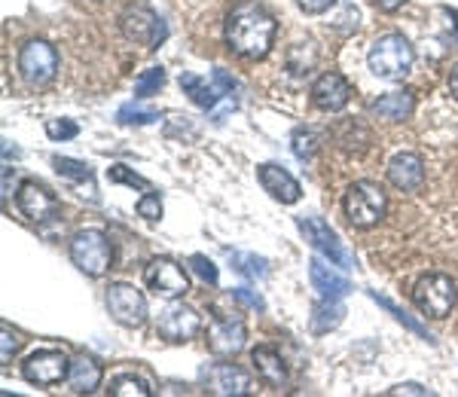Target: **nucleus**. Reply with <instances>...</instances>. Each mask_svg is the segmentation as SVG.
I'll return each instance as SVG.
<instances>
[{
    "label": "nucleus",
    "instance_id": "obj_1",
    "mask_svg": "<svg viewBox=\"0 0 458 397\" xmlns=\"http://www.w3.org/2000/svg\"><path fill=\"white\" fill-rule=\"evenodd\" d=\"M276 40V19L260 4H239L226 16V46L242 58H266Z\"/></svg>",
    "mask_w": 458,
    "mask_h": 397
},
{
    "label": "nucleus",
    "instance_id": "obj_2",
    "mask_svg": "<svg viewBox=\"0 0 458 397\" xmlns=\"http://www.w3.org/2000/svg\"><path fill=\"white\" fill-rule=\"evenodd\" d=\"M388 208V196L379 183L373 181H354L343 196V211L349 217L352 226L358 230H370V226L379 224L386 217Z\"/></svg>",
    "mask_w": 458,
    "mask_h": 397
},
{
    "label": "nucleus",
    "instance_id": "obj_3",
    "mask_svg": "<svg viewBox=\"0 0 458 397\" xmlns=\"http://www.w3.org/2000/svg\"><path fill=\"white\" fill-rule=\"evenodd\" d=\"M412 62H416V53H412V43L403 34H382L370 46V55H367V64L379 80H403Z\"/></svg>",
    "mask_w": 458,
    "mask_h": 397
},
{
    "label": "nucleus",
    "instance_id": "obj_4",
    "mask_svg": "<svg viewBox=\"0 0 458 397\" xmlns=\"http://www.w3.org/2000/svg\"><path fill=\"white\" fill-rule=\"evenodd\" d=\"M455 300H458L455 282L449 275H443V272H428V275L416 282V288H412V303L428 318H446L453 312Z\"/></svg>",
    "mask_w": 458,
    "mask_h": 397
},
{
    "label": "nucleus",
    "instance_id": "obj_5",
    "mask_svg": "<svg viewBox=\"0 0 458 397\" xmlns=\"http://www.w3.org/2000/svg\"><path fill=\"white\" fill-rule=\"evenodd\" d=\"M71 260L77 269H83L86 275L98 278L105 275L114 263V245H110L107 232L101 230H80L71 239Z\"/></svg>",
    "mask_w": 458,
    "mask_h": 397
},
{
    "label": "nucleus",
    "instance_id": "obj_6",
    "mask_svg": "<svg viewBox=\"0 0 458 397\" xmlns=\"http://www.w3.org/2000/svg\"><path fill=\"white\" fill-rule=\"evenodd\" d=\"M19 73L28 86H49L58 73V53L47 40H28L19 49Z\"/></svg>",
    "mask_w": 458,
    "mask_h": 397
},
{
    "label": "nucleus",
    "instance_id": "obj_7",
    "mask_svg": "<svg viewBox=\"0 0 458 397\" xmlns=\"http://www.w3.org/2000/svg\"><path fill=\"white\" fill-rule=\"evenodd\" d=\"M144 282L157 297L165 300H181L190 291V278L183 272L181 263H174L172 257H153L144 269Z\"/></svg>",
    "mask_w": 458,
    "mask_h": 397
},
{
    "label": "nucleus",
    "instance_id": "obj_8",
    "mask_svg": "<svg viewBox=\"0 0 458 397\" xmlns=\"http://www.w3.org/2000/svg\"><path fill=\"white\" fill-rule=\"evenodd\" d=\"M297 230L306 235L309 245H312L315 251H321L330 263H334V266H343V269L354 266V257L345 251L343 239H339V235L330 230L321 217H297Z\"/></svg>",
    "mask_w": 458,
    "mask_h": 397
},
{
    "label": "nucleus",
    "instance_id": "obj_9",
    "mask_svg": "<svg viewBox=\"0 0 458 397\" xmlns=\"http://www.w3.org/2000/svg\"><path fill=\"white\" fill-rule=\"evenodd\" d=\"M245 340H248L245 318H242V315L214 308V318H211V327H208V345H211L214 355H220V358L239 355V351L245 349Z\"/></svg>",
    "mask_w": 458,
    "mask_h": 397
},
{
    "label": "nucleus",
    "instance_id": "obj_10",
    "mask_svg": "<svg viewBox=\"0 0 458 397\" xmlns=\"http://www.w3.org/2000/svg\"><path fill=\"white\" fill-rule=\"evenodd\" d=\"M107 312L125 327H141L147 321V300L135 284L116 282L107 288Z\"/></svg>",
    "mask_w": 458,
    "mask_h": 397
},
{
    "label": "nucleus",
    "instance_id": "obj_11",
    "mask_svg": "<svg viewBox=\"0 0 458 397\" xmlns=\"http://www.w3.org/2000/svg\"><path fill=\"white\" fill-rule=\"evenodd\" d=\"M181 89L193 98V105L211 110L220 98H224V95H229L235 89V80L229 77L224 68L214 71L211 80L199 77V73H181Z\"/></svg>",
    "mask_w": 458,
    "mask_h": 397
},
{
    "label": "nucleus",
    "instance_id": "obj_12",
    "mask_svg": "<svg viewBox=\"0 0 458 397\" xmlns=\"http://www.w3.org/2000/svg\"><path fill=\"white\" fill-rule=\"evenodd\" d=\"M202 330V315L196 312L193 306L183 303H172L165 312H159L157 321V334L168 342H187Z\"/></svg>",
    "mask_w": 458,
    "mask_h": 397
},
{
    "label": "nucleus",
    "instance_id": "obj_13",
    "mask_svg": "<svg viewBox=\"0 0 458 397\" xmlns=\"http://www.w3.org/2000/svg\"><path fill=\"white\" fill-rule=\"evenodd\" d=\"M68 370H71L68 355L55 349L34 351V355L21 364V376L31 382V385H55V382L68 379Z\"/></svg>",
    "mask_w": 458,
    "mask_h": 397
},
{
    "label": "nucleus",
    "instance_id": "obj_14",
    "mask_svg": "<svg viewBox=\"0 0 458 397\" xmlns=\"http://www.w3.org/2000/svg\"><path fill=\"white\" fill-rule=\"evenodd\" d=\"M123 34L135 43H147L150 49H159L162 37H165V25L157 19V13L147 10V6H135V10H125L120 21Z\"/></svg>",
    "mask_w": 458,
    "mask_h": 397
},
{
    "label": "nucleus",
    "instance_id": "obj_15",
    "mask_svg": "<svg viewBox=\"0 0 458 397\" xmlns=\"http://www.w3.org/2000/svg\"><path fill=\"white\" fill-rule=\"evenodd\" d=\"M352 98V83L343 77V73H321L312 86V105L324 114H339Z\"/></svg>",
    "mask_w": 458,
    "mask_h": 397
},
{
    "label": "nucleus",
    "instance_id": "obj_16",
    "mask_svg": "<svg viewBox=\"0 0 458 397\" xmlns=\"http://www.w3.org/2000/svg\"><path fill=\"white\" fill-rule=\"evenodd\" d=\"M16 202H19V211L25 215L28 220H34V224H47V220L58 217V202L55 196L49 193L47 187H40V183L34 181H25L19 187L16 193Z\"/></svg>",
    "mask_w": 458,
    "mask_h": 397
},
{
    "label": "nucleus",
    "instance_id": "obj_17",
    "mask_svg": "<svg viewBox=\"0 0 458 397\" xmlns=\"http://www.w3.org/2000/svg\"><path fill=\"white\" fill-rule=\"evenodd\" d=\"M388 181L403 193H412L425 183V163L416 153H397L388 163Z\"/></svg>",
    "mask_w": 458,
    "mask_h": 397
},
{
    "label": "nucleus",
    "instance_id": "obj_18",
    "mask_svg": "<svg viewBox=\"0 0 458 397\" xmlns=\"http://www.w3.org/2000/svg\"><path fill=\"white\" fill-rule=\"evenodd\" d=\"M260 183H263V190L269 193L272 198H278L282 205H293V202H300V196H302V190H300V183L293 174H287L284 168H278V165H260Z\"/></svg>",
    "mask_w": 458,
    "mask_h": 397
},
{
    "label": "nucleus",
    "instance_id": "obj_19",
    "mask_svg": "<svg viewBox=\"0 0 458 397\" xmlns=\"http://www.w3.org/2000/svg\"><path fill=\"white\" fill-rule=\"evenodd\" d=\"M250 361H254L257 376H260L269 388H284L287 385V367L282 361V355H278L272 345H257V349L250 351Z\"/></svg>",
    "mask_w": 458,
    "mask_h": 397
},
{
    "label": "nucleus",
    "instance_id": "obj_20",
    "mask_svg": "<svg viewBox=\"0 0 458 397\" xmlns=\"http://www.w3.org/2000/svg\"><path fill=\"white\" fill-rule=\"evenodd\" d=\"M309 278H312L315 291L321 293V297H345V293L352 291L349 278L339 275V272L330 266V263H324L321 257H315V260L309 263Z\"/></svg>",
    "mask_w": 458,
    "mask_h": 397
},
{
    "label": "nucleus",
    "instance_id": "obj_21",
    "mask_svg": "<svg viewBox=\"0 0 458 397\" xmlns=\"http://www.w3.org/2000/svg\"><path fill=\"white\" fill-rule=\"evenodd\" d=\"M101 379H105V373H101V364L95 361V358L89 355H80L71 361V370H68V385L71 392L77 394H92L95 388L101 385Z\"/></svg>",
    "mask_w": 458,
    "mask_h": 397
},
{
    "label": "nucleus",
    "instance_id": "obj_22",
    "mask_svg": "<svg viewBox=\"0 0 458 397\" xmlns=\"http://www.w3.org/2000/svg\"><path fill=\"white\" fill-rule=\"evenodd\" d=\"M208 388L214 394H248L250 379L242 367L235 364H217L208 373Z\"/></svg>",
    "mask_w": 458,
    "mask_h": 397
},
{
    "label": "nucleus",
    "instance_id": "obj_23",
    "mask_svg": "<svg viewBox=\"0 0 458 397\" xmlns=\"http://www.w3.org/2000/svg\"><path fill=\"white\" fill-rule=\"evenodd\" d=\"M412 110H416V95L412 92H388L382 95V98L373 101V114L382 116V120H391V122H403L412 116Z\"/></svg>",
    "mask_w": 458,
    "mask_h": 397
},
{
    "label": "nucleus",
    "instance_id": "obj_24",
    "mask_svg": "<svg viewBox=\"0 0 458 397\" xmlns=\"http://www.w3.org/2000/svg\"><path fill=\"white\" fill-rule=\"evenodd\" d=\"M345 315V306L339 303V297H324L321 303L315 306V315H312V327L315 334H327L334 330Z\"/></svg>",
    "mask_w": 458,
    "mask_h": 397
},
{
    "label": "nucleus",
    "instance_id": "obj_25",
    "mask_svg": "<svg viewBox=\"0 0 458 397\" xmlns=\"http://www.w3.org/2000/svg\"><path fill=\"white\" fill-rule=\"evenodd\" d=\"M110 394L114 397H150V385L147 379L135 376V373H123V376H114L110 382Z\"/></svg>",
    "mask_w": 458,
    "mask_h": 397
},
{
    "label": "nucleus",
    "instance_id": "obj_26",
    "mask_svg": "<svg viewBox=\"0 0 458 397\" xmlns=\"http://www.w3.org/2000/svg\"><path fill=\"white\" fill-rule=\"evenodd\" d=\"M291 150L297 159H312L318 153V131L315 129H297L291 138Z\"/></svg>",
    "mask_w": 458,
    "mask_h": 397
},
{
    "label": "nucleus",
    "instance_id": "obj_27",
    "mask_svg": "<svg viewBox=\"0 0 458 397\" xmlns=\"http://www.w3.org/2000/svg\"><path fill=\"white\" fill-rule=\"evenodd\" d=\"M165 86V71L162 68H147L135 83V98H150Z\"/></svg>",
    "mask_w": 458,
    "mask_h": 397
},
{
    "label": "nucleus",
    "instance_id": "obj_28",
    "mask_svg": "<svg viewBox=\"0 0 458 397\" xmlns=\"http://www.w3.org/2000/svg\"><path fill=\"white\" fill-rule=\"evenodd\" d=\"M116 120L125 122V126H147V122H157V120H159V114H157V110H150V107L125 105V107H120Z\"/></svg>",
    "mask_w": 458,
    "mask_h": 397
},
{
    "label": "nucleus",
    "instance_id": "obj_29",
    "mask_svg": "<svg viewBox=\"0 0 458 397\" xmlns=\"http://www.w3.org/2000/svg\"><path fill=\"white\" fill-rule=\"evenodd\" d=\"M55 172L62 178H71V181H92V168L86 163H77V159H68V156H55L53 159Z\"/></svg>",
    "mask_w": 458,
    "mask_h": 397
},
{
    "label": "nucleus",
    "instance_id": "obj_30",
    "mask_svg": "<svg viewBox=\"0 0 458 397\" xmlns=\"http://www.w3.org/2000/svg\"><path fill=\"white\" fill-rule=\"evenodd\" d=\"M370 297H373V300H376V303H379V306H386V308H388V312H391V315H394V318H397V321H403V325H406V327H410V330H412V334H419V336H422V340H431V334H428V330H425L422 325H419V321H412V318H410V315H406V312H403V308H397L394 303H391V300H386V297H379V293H370ZM431 342H434V340H431Z\"/></svg>",
    "mask_w": 458,
    "mask_h": 397
},
{
    "label": "nucleus",
    "instance_id": "obj_31",
    "mask_svg": "<svg viewBox=\"0 0 458 397\" xmlns=\"http://www.w3.org/2000/svg\"><path fill=\"white\" fill-rule=\"evenodd\" d=\"M107 178L114 181V183H129V187H141V190H150V183H147V181L141 178V174L129 172V168H125V165H110Z\"/></svg>",
    "mask_w": 458,
    "mask_h": 397
},
{
    "label": "nucleus",
    "instance_id": "obj_32",
    "mask_svg": "<svg viewBox=\"0 0 458 397\" xmlns=\"http://www.w3.org/2000/svg\"><path fill=\"white\" fill-rule=\"evenodd\" d=\"M77 122L71 120H47V135L53 141H68V138H77Z\"/></svg>",
    "mask_w": 458,
    "mask_h": 397
},
{
    "label": "nucleus",
    "instance_id": "obj_33",
    "mask_svg": "<svg viewBox=\"0 0 458 397\" xmlns=\"http://www.w3.org/2000/svg\"><path fill=\"white\" fill-rule=\"evenodd\" d=\"M235 260L242 263L239 269L245 272V275H250V278H263L266 272H269V269H266V260H263V257H254V254H235Z\"/></svg>",
    "mask_w": 458,
    "mask_h": 397
},
{
    "label": "nucleus",
    "instance_id": "obj_34",
    "mask_svg": "<svg viewBox=\"0 0 458 397\" xmlns=\"http://www.w3.org/2000/svg\"><path fill=\"white\" fill-rule=\"evenodd\" d=\"M190 266L199 272V278H202V282L217 284V266H214V263L205 254H193V257H190Z\"/></svg>",
    "mask_w": 458,
    "mask_h": 397
},
{
    "label": "nucleus",
    "instance_id": "obj_35",
    "mask_svg": "<svg viewBox=\"0 0 458 397\" xmlns=\"http://www.w3.org/2000/svg\"><path fill=\"white\" fill-rule=\"evenodd\" d=\"M138 215L147 217V220H159L162 217V202H159V196L153 193V190H147V193L141 196V202H138Z\"/></svg>",
    "mask_w": 458,
    "mask_h": 397
},
{
    "label": "nucleus",
    "instance_id": "obj_36",
    "mask_svg": "<svg viewBox=\"0 0 458 397\" xmlns=\"http://www.w3.org/2000/svg\"><path fill=\"white\" fill-rule=\"evenodd\" d=\"M16 351H19V336L10 334V327L4 325V330H0V361L10 364Z\"/></svg>",
    "mask_w": 458,
    "mask_h": 397
},
{
    "label": "nucleus",
    "instance_id": "obj_37",
    "mask_svg": "<svg viewBox=\"0 0 458 397\" xmlns=\"http://www.w3.org/2000/svg\"><path fill=\"white\" fill-rule=\"evenodd\" d=\"M297 4H300V10L309 13V16H321V13H327L336 0H297Z\"/></svg>",
    "mask_w": 458,
    "mask_h": 397
},
{
    "label": "nucleus",
    "instance_id": "obj_38",
    "mask_svg": "<svg viewBox=\"0 0 458 397\" xmlns=\"http://www.w3.org/2000/svg\"><path fill=\"white\" fill-rule=\"evenodd\" d=\"M233 297L239 300V303H245V306H250V308H257V312H260V308H263L260 293H250L248 288H235V291H233Z\"/></svg>",
    "mask_w": 458,
    "mask_h": 397
},
{
    "label": "nucleus",
    "instance_id": "obj_39",
    "mask_svg": "<svg viewBox=\"0 0 458 397\" xmlns=\"http://www.w3.org/2000/svg\"><path fill=\"white\" fill-rule=\"evenodd\" d=\"M373 4L379 6L382 13H397L406 4V0H373Z\"/></svg>",
    "mask_w": 458,
    "mask_h": 397
},
{
    "label": "nucleus",
    "instance_id": "obj_40",
    "mask_svg": "<svg viewBox=\"0 0 458 397\" xmlns=\"http://www.w3.org/2000/svg\"><path fill=\"white\" fill-rule=\"evenodd\" d=\"M391 394H419V397H425L428 392L422 385H397V388H391Z\"/></svg>",
    "mask_w": 458,
    "mask_h": 397
},
{
    "label": "nucleus",
    "instance_id": "obj_41",
    "mask_svg": "<svg viewBox=\"0 0 458 397\" xmlns=\"http://www.w3.org/2000/svg\"><path fill=\"white\" fill-rule=\"evenodd\" d=\"M449 92H453V98L458 101V68L453 71V77H449Z\"/></svg>",
    "mask_w": 458,
    "mask_h": 397
}]
</instances>
